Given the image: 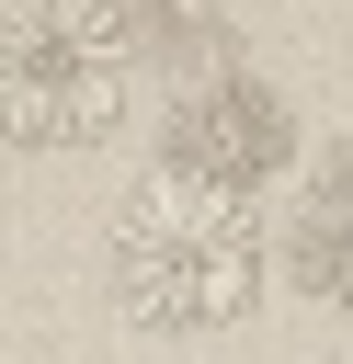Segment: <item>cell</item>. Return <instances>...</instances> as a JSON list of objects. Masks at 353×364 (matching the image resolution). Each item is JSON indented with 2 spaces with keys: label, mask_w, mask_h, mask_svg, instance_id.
Returning <instances> with one entry per match:
<instances>
[{
  "label": "cell",
  "mask_w": 353,
  "mask_h": 364,
  "mask_svg": "<svg viewBox=\"0 0 353 364\" xmlns=\"http://www.w3.org/2000/svg\"><path fill=\"white\" fill-rule=\"evenodd\" d=\"M102 284L159 341L239 330L273 284V216H262V193L194 182V171H137L102 228Z\"/></svg>",
  "instance_id": "cell-1"
},
{
  "label": "cell",
  "mask_w": 353,
  "mask_h": 364,
  "mask_svg": "<svg viewBox=\"0 0 353 364\" xmlns=\"http://www.w3.org/2000/svg\"><path fill=\"white\" fill-rule=\"evenodd\" d=\"M114 11H125L137 57H148V46H159V57H228L262 0H114Z\"/></svg>",
  "instance_id": "cell-5"
},
{
  "label": "cell",
  "mask_w": 353,
  "mask_h": 364,
  "mask_svg": "<svg viewBox=\"0 0 353 364\" xmlns=\"http://www.w3.org/2000/svg\"><path fill=\"white\" fill-rule=\"evenodd\" d=\"M159 171H194V182H228V193H273L296 171V114L273 80L251 68H194L171 125H159Z\"/></svg>",
  "instance_id": "cell-3"
},
{
  "label": "cell",
  "mask_w": 353,
  "mask_h": 364,
  "mask_svg": "<svg viewBox=\"0 0 353 364\" xmlns=\"http://www.w3.org/2000/svg\"><path fill=\"white\" fill-rule=\"evenodd\" d=\"M330 364H353V341H342V353H330Z\"/></svg>",
  "instance_id": "cell-6"
},
{
  "label": "cell",
  "mask_w": 353,
  "mask_h": 364,
  "mask_svg": "<svg viewBox=\"0 0 353 364\" xmlns=\"http://www.w3.org/2000/svg\"><path fill=\"white\" fill-rule=\"evenodd\" d=\"M137 34L114 0H0V148L68 159L125 125Z\"/></svg>",
  "instance_id": "cell-2"
},
{
  "label": "cell",
  "mask_w": 353,
  "mask_h": 364,
  "mask_svg": "<svg viewBox=\"0 0 353 364\" xmlns=\"http://www.w3.org/2000/svg\"><path fill=\"white\" fill-rule=\"evenodd\" d=\"M296 273H307V296H330V307H353V148H319V171H307V193H296Z\"/></svg>",
  "instance_id": "cell-4"
}]
</instances>
